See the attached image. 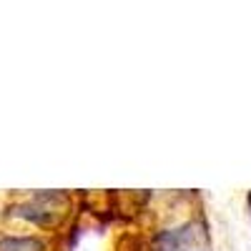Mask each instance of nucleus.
Here are the masks:
<instances>
[{"instance_id": "3", "label": "nucleus", "mask_w": 251, "mask_h": 251, "mask_svg": "<svg viewBox=\"0 0 251 251\" xmlns=\"http://www.w3.org/2000/svg\"><path fill=\"white\" fill-rule=\"evenodd\" d=\"M0 251H46V241L38 236H3Z\"/></svg>"}, {"instance_id": "1", "label": "nucleus", "mask_w": 251, "mask_h": 251, "mask_svg": "<svg viewBox=\"0 0 251 251\" xmlns=\"http://www.w3.org/2000/svg\"><path fill=\"white\" fill-rule=\"evenodd\" d=\"M71 208V199L63 191H40L28 203L18 206V216L33 221L40 228H55L66 221Z\"/></svg>"}, {"instance_id": "4", "label": "nucleus", "mask_w": 251, "mask_h": 251, "mask_svg": "<svg viewBox=\"0 0 251 251\" xmlns=\"http://www.w3.org/2000/svg\"><path fill=\"white\" fill-rule=\"evenodd\" d=\"M246 206H249V216H251V191L246 194Z\"/></svg>"}, {"instance_id": "2", "label": "nucleus", "mask_w": 251, "mask_h": 251, "mask_svg": "<svg viewBox=\"0 0 251 251\" xmlns=\"http://www.w3.org/2000/svg\"><path fill=\"white\" fill-rule=\"evenodd\" d=\"M194 226H181L174 231H166L163 236H158V249L156 251H186L188 244L194 241Z\"/></svg>"}]
</instances>
